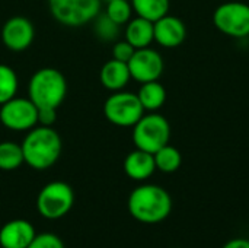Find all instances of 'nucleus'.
<instances>
[{
    "label": "nucleus",
    "instance_id": "14",
    "mask_svg": "<svg viewBox=\"0 0 249 248\" xmlns=\"http://www.w3.org/2000/svg\"><path fill=\"white\" fill-rule=\"evenodd\" d=\"M123 168L128 178L134 181H146L156 171L153 153L136 148L125 156L123 162Z\"/></svg>",
    "mask_w": 249,
    "mask_h": 248
},
{
    "label": "nucleus",
    "instance_id": "6",
    "mask_svg": "<svg viewBox=\"0 0 249 248\" xmlns=\"http://www.w3.org/2000/svg\"><path fill=\"white\" fill-rule=\"evenodd\" d=\"M74 205V191L64 181H51L45 184L36 197L39 215L48 221L64 218Z\"/></svg>",
    "mask_w": 249,
    "mask_h": 248
},
{
    "label": "nucleus",
    "instance_id": "17",
    "mask_svg": "<svg viewBox=\"0 0 249 248\" xmlns=\"http://www.w3.org/2000/svg\"><path fill=\"white\" fill-rule=\"evenodd\" d=\"M137 96L146 113H158L166 102V89L159 80L146 82L140 85Z\"/></svg>",
    "mask_w": 249,
    "mask_h": 248
},
{
    "label": "nucleus",
    "instance_id": "16",
    "mask_svg": "<svg viewBox=\"0 0 249 248\" xmlns=\"http://www.w3.org/2000/svg\"><path fill=\"white\" fill-rule=\"evenodd\" d=\"M124 39L130 42L136 50L150 47V44L155 41L153 22L140 16L131 18L125 23Z\"/></svg>",
    "mask_w": 249,
    "mask_h": 248
},
{
    "label": "nucleus",
    "instance_id": "11",
    "mask_svg": "<svg viewBox=\"0 0 249 248\" xmlns=\"http://www.w3.org/2000/svg\"><path fill=\"white\" fill-rule=\"evenodd\" d=\"M0 37L3 45L9 51L22 53L32 45L35 39V26L28 18L16 15L3 23Z\"/></svg>",
    "mask_w": 249,
    "mask_h": 248
},
{
    "label": "nucleus",
    "instance_id": "2",
    "mask_svg": "<svg viewBox=\"0 0 249 248\" xmlns=\"http://www.w3.org/2000/svg\"><path fill=\"white\" fill-rule=\"evenodd\" d=\"M127 208L137 222L155 225L169 218L172 212V197L160 186L142 184L130 193Z\"/></svg>",
    "mask_w": 249,
    "mask_h": 248
},
{
    "label": "nucleus",
    "instance_id": "27",
    "mask_svg": "<svg viewBox=\"0 0 249 248\" xmlns=\"http://www.w3.org/2000/svg\"><path fill=\"white\" fill-rule=\"evenodd\" d=\"M223 248H249V240L247 238H233L228 241Z\"/></svg>",
    "mask_w": 249,
    "mask_h": 248
},
{
    "label": "nucleus",
    "instance_id": "21",
    "mask_svg": "<svg viewBox=\"0 0 249 248\" xmlns=\"http://www.w3.org/2000/svg\"><path fill=\"white\" fill-rule=\"evenodd\" d=\"M19 77L13 67L0 63V105L18 95Z\"/></svg>",
    "mask_w": 249,
    "mask_h": 248
},
{
    "label": "nucleus",
    "instance_id": "9",
    "mask_svg": "<svg viewBox=\"0 0 249 248\" xmlns=\"http://www.w3.org/2000/svg\"><path fill=\"white\" fill-rule=\"evenodd\" d=\"M0 123L10 132L26 133L38 124V108L28 96H15L0 105Z\"/></svg>",
    "mask_w": 249,
    "mask_h": 248
},
{
    "label": "nucleus",
    "instance_id": "8",
    "mask_svg": "<svg viewBox=\"0 0 249 248\" xmlns=\"http://www.w3.org/2000/svg\"><path fill=\"white\" fill-rule=\"evenodd\" d=\"M213 25L231 38L249 37V4L232 0L219 4L213 12Z\"/></svg>",
    "mask_w": 249,
    "mask_h": 248
},
{
    "label": "nucleus",
    "instance_id": "28",
    "mask_svg": "<svg viewBox=\"0 0 249 248\" xmlns=\"http://www.w3.org/2000/svg\"><path fill=\"white\" fill-rule=\"evenodd\" d=\"M105 1H109V0H105Z\"/></svg>",
    "mask_w": 249,
    "mask_h": 248
},
{
    "label": "nucleus",
    "instance_id": "4",
    "mask_svg": "<svg viewBox=\"0 0 249 248\" xmlns=\"http://www.w3.org/2000/svg\"><path fill=\"white\" fill-rule=\"evenodd\" d=\"M133 143L149 153L158 152L171 140V124L159 113H144L133 126Z\"/></svg>",
    "mask_w": 249,
    "mask_h": 248
},
{
    "label": "nucleus",
    "instance_id": "5",
    "mask_svg": "<svg viewBox=\"0 0 249 248\" xmlns=\"http://www.w3.org/2000/svg\"><path fill=\"white\" fill-rule=\"evenodd\" d=\"M101 7L102 0H48L51 16L67 28L90 23L101 13Z\"/></svg>",
    "mask_w": 249,
    "mask_h": 248
},
{
    "label": "nucleus",
    "instance_id": "3",
    "mask_svg": "<svg viewBox=\"0 0 249 248\" xmlns=\"http://www.w3.org/2000/svg\"><path fill=\"white\" fill-rule=\"evenodd\" d=\"M67 95L66 76L54 67L36 70L28 82V98L36 108H55L64 102Z\"/></svg>",
    "mask_w": 249,
    "mask_h": 248
},
{
    "label": "nucleus",
    "instance_id": "19",
    "mask_svg": "<svg viewBox=\"0 0 249 248\" xmlns=\"http://www.w3.org/2000/svg\"><path fill=\"white\" fill-rule=\"evenodd\" d=\"M153 158H155L156 170H159L160 172H165V174H172V172L178 171L182 164L181 152L169 143L165 145L163 148H160L158 152H155Z\"/></svg>",
    "mask_w": 249,
    "mask_h": 248
},
{
    "label": "nucleus",
    "instance_id": "12",
    "mask_svg": "<svg viewBox=\"0 0 249 248\" xmlns=\"http://www.w3.org/2000/svg\"><path fill=\"white\" fill-rule=\"evenodd\" d=\"M155 41L163 48H177L187 38V26L182 19L174 15H165L153 22Z\"/></svg>",
    "mask_w": 249,
    "mask_h": 248
},
{
    "label": "nucleus",
    "instance_id": "24",
    "mask_svg": "<svg viewBox=\"0 0 249 248\" xmlns=\"http://www.w3.org/2000/svg\"><path fill=\"white\" fill-rule=\"evenodd\" d=\"M26 248H64V244L60 237L55 234H36L35 238Z\"/></svg>",
    "mask_w": 249,
    "mask_h": 248
},
{
    "label": "nucleus",
    "instance_id": "13",
    "mask_svg": "<svg viewBox=\"0 0 249 248\" xmlns=\"http://www.w3.org/2000/svg\"><path fill=\"white\" fill-rule=\"evenodd\" d=\"M36 232L31 222L25 219H12L0 229L1 248H26L35 238Z\"/></svg>",
    "mask_w": 249,
    "mask_h": 248
},
{
    "label": "nucleus",
    "instance_id": "1",
    "mask_svg": "<svg viewBox=\"0 0 249 248\" xmlns=\"http://www.w3.org/2000/svg\"><path fill=\"white\" fill-rule=\"evenodd\" d=\"M25 164L36 171H44L55 165L61 156V136L54 127L36 124L26 132L22 143Z\"/></svg>",
    "mask_w": 249,
    "mask_h": 248
},
{
    "label": "nucleus",
    "instance_id": "22",
    "mask_svg": "<svg viewBox=\"0 0 249 248\" xmlns=\"http://www.w3.org/2000/svg\"><path fill=\"white\" fill-rule=\"evenodd\" d=\"M93 32L96 38L102 42H115L120 37L121 26L111 20L105 13H99L93 20Z\"/></svg>",
    "mask_w": 249,
    "mask_h": 248
},
{
    "label": "nucleus",
    "instance_id": "25",
    "mask_svg": "<svg viewBox=\"0 0 249 248\" xmlns=\"http://www.w3.org/2000/svg\"><path fill=\"white\" fill-rule=\"evenodd\" d=\"M134 51H136V48L130 42H127L125 39H120V41L117 39L112 44V50H111L112 58H115L118 61H123V63H128L130 58L133 57Z\"/></svg>",
    "mask_w": 249,
    "mask_h": 248
},
{
    "label": "nucleus",
    "instance_id": "20",
    "mask_svg": "<svg viewBox=\"0 0 249 248\" xmlns=\"http://www.w3.org/2000/svg\"><path fill=\"white\" fill-rule=\"evenodd\" d=\"M25 164L20 143L12 140L0 142V170L15 171Z\"/></svg>",
    "mask_w": 249,
    "mask_h": 248
},
{
    "label": "nucleus",
    "instance_id": "18",
    "mask_svg": "<svg viewBox=\"0 0 249 248\" xmlns=\"http://www.w3.org/2000/svg\"><path fill=\"white\" fill-rule=\"evenodd\" d=\"M133 12L136 16L156 22L162 16L169 13L171 1L169 0H130Z\"/></svg>",
    "mask_w": 249,
    "mask_h": 248
},
{
    "label": "nucleus",
    "instance_id": "26",
    "mask_svg": "<svg viewBox=\"0 0 249 248\" xmlns=\"http://www.w3.org/2000/svg\"><path fill=\"white\" fill-rule=\"evenodd\" d=\"M57 110L55 108H38V124L39 126H50L55 123Z\"/></svg>",
    "mask_w": 249,
    "mask_h": 248
},
{
    "label": "nucleus",
    "instance_id": "23",
    "mask_svg": "<svg viewBox=\"0 0 249 248\" xmlns=\"http://www.w3.org/2000/svg\"><path fill=\"white\" fill-rule=\"evenodd\" d=\"M111 20L118 23L120 26L125 25L133 18V6L130 0H109L107 1L105 12H104Z\"/></svg>",
    "mask_w": 249,
    "mask_h": 248
},
{
    "label": "nucleus",
    "instance_id": "10",
    "mask_svg": "<svg viewBox=\"0 0 249 248\" xmlns=\"http://www.w3.org/2000/svg\"><path fill=\"white\" fill-rule=\"evenodd\" d=\"M127 64L131 79L139 83L159 80L165 69L163 57L159 51L150 47L136 50Z\"/></svg>",
    "mask_w": 249,
    "mask_h": 248
},
{
    "label": "nucleus",
    "instance_id": "15",
    "mask_svg": "<svg viewBox=\"0 0 249 248\" xmlns=\"http://www.w3.org/2000/svg\"><path fill=\"white\" fill-rule=\"evenodd\" d=\"M130 80L131 75L128 70V64L115 58L105 61L99 70V82L109 92L123 91Z\"/></svg>",
    "mask_w": 249,
    "mask_h": 248
},
{
    "label": "nucleus",
    "instance_id": "7",
    "mask_svg": "<svg viewBox=\"0 0 249 248\" xmlns=\"http://www.w3.org/2000/svg\"><path fill=\"white\" fill-rule=\"evenodd\" d=\"M144 113L137 94L124 89L112 92L104 102L105 118L117 127H133Z\"/></svg>",
    "mask_w": 249,
    "mask_h": 248
}]
</instances>
